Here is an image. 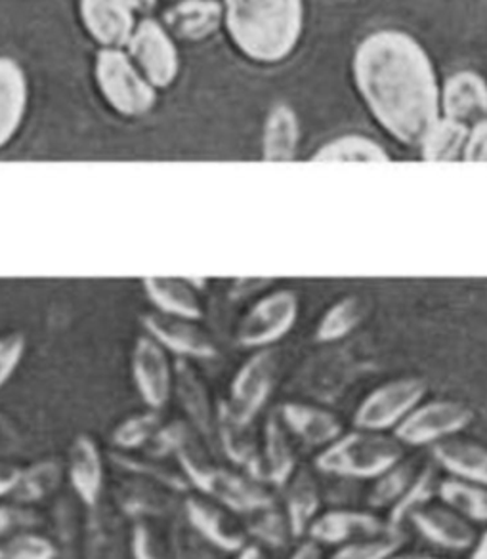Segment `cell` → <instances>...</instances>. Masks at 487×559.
Masks as SVG:
<instances>
[{
  "mask_svg": "<svg viewBox=\"0 0 487 559\" xmlns=\"http://www.w3.org/2000/svg\"><path fill=\"white\" fill-rule=\"evenodd\" d=\"M136 2L88 0L79 4V17L99 50H124L136 29Z\"/></svg>",
  "mask_w": 487,
  "mask_h": 559,
  "instance_id": "cell-10",
  "label": "cell"
},
{
  "mask_svg": "<svg viewBox=\"0 0 487 559\" xmlns=\"http://www.w3.org/2000/svg\"><path fill=\"white\" fill-rule=\"evenodd\" d=\"M124 52L155 91L170 88L180 75V53L175 37L155 17L145 15L138 20Z\"/></svg>",
  "mask_w": 487,
  "mask_h": 559,
  "instance_id": "cell-5",
  "label": "cell"
},
{
  "mask_svg": "<svg viewBox=\"0 0 487 559\" xmlns=\"http://www.w3.org/2000/svg\"><path fill=\"white\" fill-rule=\"evenodd\" d=\"M247 527L264 545L275 546V548L287 546L289 538L293 537L287 515L275 507L262 508L259 512L249 515Z\"/></svg>",
  "mask_w": 487,
  "mask_h": 559,
  "instance_id": "cell-34",
  "label": "cell"
},
{
  "mask_svg": "<svg viewBox=\"0 0 487 559\" xmlns=\"http://www.w3.org/2000/svg\"><path fill=\"white\" fill-rule=\"evenodd\" d=\"M259 474H264V479L270 484L283 487L289 481V477L297 472V454L290 445L289 431L283 426L277 413L270 416L266 423V447L264 459L257 466ZM257 474V477H259Z\"/></svg>",
  "mask_w": 487,
  "mask_h": 559,
  "instance_id": "cell-25",
  "label": "cell"
},
{
  "mask_svg": "<svg viewBox=\"0 0 487 559\" xmlns=\"http://www.w3.org/2000/svg\"><path fill=\"white\" fill-rule=\"evenodd\" d=\"M22 468H17L14 464L0 462V497H4L8 492H14L15 487L20 484L22 477Z\"/></svg>",
  "mask_w": 487,
  "mask_h": 559,
  "instance_id": "cell-42",
  "label": "cell"
},
{
  "mask_svg": "<svg viewBox=\"0 0 487 559\" xmlns=\"http://www.w3.org/2000/svg\"><path fill=\"white\" fill-rule=\"evenodd\" d=\"M473 408L455 400L423 401L394 430L402 445H438L455 438L473 423Z\"/></svg>",
  "mask_w": 487,
  "mask_h": 559,
  "instance_id": "cell-8",
  "label": "cell"
},
{
  "mask_svg": "<svg viewBox=\"0 0 487 559\" xmlns=\"http://www.w3.org/2000/svg\"><path fill=\"white\" fill-rule=\"evenodd\" d=\"M306 7L298 0H236L224 4L222 27L243 58L277 66L305 35Z\"/></svg>",
  "mask_w": 487,
  "mask_h": 559,
  "instance_id": "cell-2",
  "label": "cell"
},
{
  "mask_svg": "<svg viewBox=\"0 0 487 559\" xmlns=\"http://www.w3.org/2000/svg\"><path fill=\"white\" fill-rule=\"evenodd\" d=\"M289 559H323V552L318 543L305 540V543H300L295 552L290 554Z\"/></svg>",
  "mask_w": 487,
  "mask_h": 559,
  "instance_id": "cell-43",
  "label": "cell"
},
{
  "mask_svg": "<svg viewBox=\"0 0 487 559\" xmlns=\"http://www.w3.org/2000/svg\"><path fill=\"white\" fill-rule=\"evenodd\" d=\"M198 281L175 280V277H152L144 280V290L155 310L170 318L199 321L203 308L195 290Z\"/></svg>",
  "mask_w": 487,
  "mask_h": 559,
  "instance_id": "cell-22",
  "label": "cell"
},
{
  "mask_svg": "<svg viewBox=\"0 0 487 559\" xmlns=\"http://www.w3.org/2000/svg\"><path fill=\"white\" fill-rule=\"evenodd\" d=\"M285 487V507L293 537H305L320 512V487L308 469H298Z\"/></svg>",
  "mask_w": 487,
  "mask_h": 559,
  "instance_id": "cell-24",
  "label": "cell"
},
{
  "mask_svg": "<svg viewBox=\"0 0 487 559\" xmlns=\"http://www.w3.org/2000/svg\"><path fill=\"white\" fill-rule=\"evenodd\" d=\"M438 497L468 522L487 523V487L484 485L466 484L448 477L440 479Z\"/></svg>",
  "mask_w": 487,
  "mask_h": 559,
  "instance_id": "cell-29",
  "label": "cell"
},
{
  "mask_svg": "<svg viewBox=\"0 0 487 559\" xmlns=\"http://www.w3.org/2000/svg\"><path fill=\"white\" fill-rule=\"evenodd\" d=\"M404 461V445L394 436L356 430L325 447L316 468L344 479H377Z\"/></svg>",
  "mask_w": 487,
  "mask_h": 559,
  "instance_id": "cell-3",
  "label": "cell"
},
{
  "mask_svg": "<svg viewBox=\"0 0 487 559\" xmlns=\"http://www.w3.org/2000/svg\"><path fill=\"white\" fill-rule=\"evenodd\" d=\"M61 481V466L58 462H38L29 469H23L20 484L15 487V500L20 504L45 499Z\"/></svg>",
  "mask_w": 487,
  "mask_h": 559,
  "instance_id": "cell-32",
  "label": "cell"
},
{
  "mask_svg": "<svg viewBox=\"0 0 487 559\" xmlns=\"http://www.w3.org/2000/svg\"><path fill=\"white\" fill-rule=\"evenodd\" d=\"M144 329L147 336H152L153 341L176 356L213 359L218 354L213 338L198 325V321L170 318L159 311H152L144 316Z\"/></svg>",
  "mask_w": 487,
  "mask_h": 559,
  "instance_id": "cell-13",
  "label": "cell"
},
{
  "mask_svg": "<svg viewBox=\"0 0 487 559\" xmlns=\"http://www.w3.org/2000/svg\"><path fill=\"white\" fill-rule=\"evenodd\" d=\"M35 522V514L23 507H0V537Z\"/></svg>",
  "mask_w": 487,
  "mask_h": 559,
  "instance_id": "cell-41",
  "label": "cell"
},
{
  "mask_svg": "<svg viewBox=\"0 0 487 559\" xmlns=\"http://www.w3.org/2000/svg\"><path fill=\"white\" fill-rule=\"evenodd\" d=\"M29 96V79L22 63L10 56H0V150L22 129Z\"/></svg>",
  "mask_w": 487,
  "mask_h": 559,
  "instance_id": "cell-16",
  "label": "cell"
},
{
  "mask_svg": "<svg viewBox=\"0 0 487 559\" xmlns=\"http://www.w3.org/2000/svg\"><path fill=\"white\" fill-rule=\"evenodd\" d=\"M236 559H268L266 552L262 550L260 545H247L236 554Z\"/></svg>",
  "mask_w": 487,
  "mask_h": 559,
  "instance_id": "cell-44",
  "label": "cell"
},
{
  "mask_svg": "<svg viewBox=\"0 0 487 559\" xmlns=\"http://www.w3.org/2000/svg\"><path fill=\"white\" fill-rule=\"evenodd\" d=\"M427 395V384L420 378H396L375 388L361 401L354 424L358 430L387 433L396 430Z\"/></svg>",
  "mask_w": 487,
  "mask_h": 559,
  "instance_id": "cell-6",
  "label": "cell"
},
{
  "mask_svg": "<svg viewBox=\"0 0 487 559\" xmlns=\"http://www.w3.org/2000/svg\"><path fill=\"white\" fill-rule=\"evenodd\" d=\"M186 514L191 527L224 552L237 554L247 545V538L241 530L236 527V523L229 520L226 510L218 507L216 502L190 497L186 500Z\"/></svg>",
  "mask_w": 487,
  "mask_h": 559,
  "instance_id": "cell-19",
  "label": "cell"
},
{
  "mask_svg": "<svg viewBox=\"0 0 487 559\" xmlns=\"http://www.w3.org/2000/svg\"><path fill=\"white\" fill-rule=\"evenodd\" d=\"M390 559H436L430 558V556H419V554H405V556H400V554H394Z\"/></svg>",
  "mask_w": 487,
  "mask_h": 559,
  "instance_id": "cell-45",
  "label": "cell"
},
{
  "mask_svg": "<svg viewBox=\"0 0 487 559\" xmlns=\"http://www.w3.org/2000/svg\"><path fill=\"white\" fill-rule=\"evenodd\" d=\"M438 487H440V479L436 476L432 468H427L419 477L415 479L412 489L405 492L404 497L400 499L396 507H392L390 512L389 527L392 531H400V525L423 507L430 504V500L435 499L438 495Z\"/></svg>",
  "mask_w": 487,
  "mask_h": 559,
  "instance_id": "cell-33",
  "label": "cell"
},
{
  "mask_svg": "<svg viewBox=\"0 0 487 559\" xmlns=\"http://www.w3.org/2000/svg\"><path fill=\"white\" fill-rule=\"evenodd\" d=\"M300 147V121L293 107L277 104L270 109L262 130V159L289 163Z\"/></svg>",
  "mask_w": 487,
  "mask_h": 559,
  "instance_id": "cell-23",
  "label": "cell"
},
{
  "mask_svg": "<svg viewBox=\"0 0 487 559\" xmlns=\"http://www.w3.org/2000/svg\"><path fill=\"white\" fill-rule=\"evenodd\" d=\"M435 461L450 477L487 487V447L468 439H446L432 449Z\"/></svg>",
  "mask_w": 487,
  "mask_h": 559,
  "instance_id": "cell-21",
  "label": "cell"
},
{
  "mask_svg": "<svg viewBox=\"0 0 487 559\" xmlns=\"http://www.w3.org/2000/svg\"><path fill=\"white\" fill-rule=\"evenodd\" d=\"M352 81L367 111L397 144L417 145L442 119L435 61L402 29H377L352 56Z\"/></svg>",
  "mask_w": 487,
  "mask_h": 559,
  "instance_id": "cell-1",
  "label": "cell"
},
{
  "mask_svg": "<svg viewBox=\"0 0 487 559\" xmlns=\"http://www.w3.org/2000/svg\"><path fill=\"white\" fill-rule=\"evenodd\" d=\"M283 426L310 447H325L335 443L343 436V424L325 408L313 407L306 403H285L280 411Z\"/></svg>",
  "mask_w": 487,
  "mask_h": 559,
  "instance_id": "cell-17",
  "label": "cell"
},
{
  "mask_svg": "<svg viewBox=\"0 0 487 559\" xmlns=\"http://www.w3.org/2000/svg\"><path fill=\"white\" fill-rule=\"evenodd\" d=\"M409 520L430 545L443 550L465 552L476 543L473 523L443 502H430L427 507L413 512Z\"/></svg>",
  "mask_w": 487,
  "mask_h": 559,
  "instance_id": "cell-14",
  "label": "cell"
},
{
  "mask_svg": "<svg viewBox=\"0 0 487 559\" xmlns=\"http://www.w3.org/2000/svg\"><path fill=\"white\" fill-rule=\"evenodd\" d=\"M419 474L420 472L415 469V464L412 462H397L394 468H390L387 474L375 479L373 489L369 495L371 507H396L405 492L412 489Z\"/></svg>",
  "mask_w": 487,
  "mask_h": 559,
  "instance_id": "cell-31",
  "label": "cell"
},
{
  "mask_svg": "<svg viewBox=\"0 0 487 559\" xmlns=\"http://www.w3.org/2000/svg\"><path fill=\"white\" fill-rule=\"evenodd\" d=\"M132 378L145 405L152 411L167 405L175 384V371L167 349L152 336H140L132 352Z\"/></svg>",
  "mask_w": 487,
  "mask_h": 559,
  "instance_id": "cell-11",
  "label": "cell"
},
{
  "mask_svg": "<svg viewBox=\"0 0 487 559\" xmlns=\"http://www.w3.org/2000/svg\"><path fill=\"white\" fill-rule=\"evenodd\" d=\"M390 530L387 523H382L377 515L359 510H331L328 514L318 515L313 520L308 535L310 540L318 545H352L358 540L381 537Z\"/></svg>",
  "mask_w": 487,
  "mask_h": 559,
  "instance_id": "cell-15",
  "label": "cell"
},
{
  "mask_svg": "<svg viewBox=\"0 0 487 559\" xmlns=\"http://www.w3.org/2000/svg\"><path fill=\"white\" fill-rule=\"evenodd\" d=\"M56 546L40 535L22 533L0 546V559H54Z\"/></svg>",
  "mask_w": 487,
  "mask_h": 559,
  "instance_id": "cell-38",
  "label": "cell"
},
{
  "mask_svg": "<svg viewBox=\"0 0 487 559\" xmlns=\"http://www.w3.org/2000/svg\"><path fill=\"white\" fill-rule=\"evenodd\" d=\"M175 382L183 408L188 411L195 428L205 438H211L216 428V418H214L213 407H211V400H209V392H206L203 380L199 378L198 372L191 369L190 365L180 361L176 367Z\"/></svg>",
  "mask_w": 487,
  "mask_h": 559,
  "instance_id": "cell-27",
  "label": "cell"
},
{
  "mask_svg": "<svg viewBox=\"0 0 487 559\" xmlns=\"http://www.w3.org/2000/svg\"><path fill=\"white\" fill-rule=\"evenodd\" d=\"M463 160L487 163V121L468 130Z\"/></svg>",
  "mask_w": 487,
  "mask_h": 559,
  "instance_id": "cell-40",
  "label": "cell"
},
{
  "mask_svg": "<svg viewBox=\"0 0 487 559\" xmlns=\"http://www.w3.org/2000/svg\"><path fill=\"white\" fill-rule=\"evenodd\" d=\"M224 4L218 2H182L168 7L161 23L173 37L183 40H205L222 27Z\"/></svg>",
  "mask_w": 487,
  "mask_h": 559,
  "instance_id": "cell-20",
  "label": "cell"
},
{
  "mask_svg": "<svg viewBox=\"0 0 487 559\" xmlns=\"http://www.w3.org/2000/svg\"><path fill=\"white\" fill-rule=\"evenodd\" d=\"M218 424H221L222 445L226 449L229 459L241 466H251V468L259 466V456H257L251 438L247 436L249 426H241V424L229 420L224 413L218 416Z\"/></svg>",
  "mask_w": 487,
  "mask_h": 559,
  "instance_id": "cell-36",
  "label": "cell"
},
{
  "mask_svg": "<svg viewBox=\"0 0 487 559\" xmlns=\"http://www.w3.org/2000/svg\"><path fill=\"white\" fill-rule=\"evenodd\" d=\"M277 369L280 356L275 349L254 352L236 372L229 401L222 407V413L236 424L249 426L274 392Z\"/></svg>",
  "mask_w": 487,
  "mask_h": 559,
  "instance_id": "cell-7",
  "label": "cell"
},
{
  "mask_svg": "<svg viewBox=\"0 0 487 559\" xmlns=\"http://www.w3.org/2000/svg\"><path fill=\"white\" fill-rule=\"evenodd\" d=\"M159 415L155 411L145 415L130 416L115 428L114 443L122 449H136L144 445L147 439L153 438V433L159 428Z\"/></svg>",
  "mask_w": 487,
  "mask_h": 559,
  "instance_id": "cell-37",
  "label": "cell"
},
{
  "mask_svg": "<svg viewBox=\"0 0 487 559\" xmlns=\"http://www.w3.org/2000/svg\"><path fill=\"white\" fill-rule=\"evenodd\" d=\"M94 81L107 106L127 119L144 117L157 104V91L145 81L124 50H98Z\"/></svg>",
  "mask_w": 487,
  "mask_h": 559,
  "instance_id": "cell-4",
  "label": "cell"
},
{
  "mask_svg": "<svg viewBox=\"0 0 487 559\" xmlns=\"http://www.w3.org/2000/svg\"><path fill=\"white\" fill-rule=\"evenodd\" d=\"M443 119L465 129L487 121V83L476 71H458L446 79L440 92Z\"/></svg>",
  "mask_w": 487,
  "mask_h": 559,
  "instance_id": "cell-12",
  "label": "cell"
},
{
  "mask_svg": "<svg viewBox=\"0 0 487 559\" xmlns=\"http://www.w3.org/2000/svg\"><path fill=\"white\" fill-rule=\"evenodd\" d=\"M300 313L298 296L293 290H274L262 296L247 311L237 329V342L249 349H268L290 333Z\"/></svg>",
  "mask_w": 487,
  "mask_h": 559,
  "instance_id": "cell-9",
  "label": "cell"
},
{
  "mask_svg": "<svg viewBox=\"0 0 487 559\" xmlns=\"http://www.w3.org/2000/svg\"><path fill=\"white\" fill-rule=\"evenodd\" d=\"M69 481L86 507H96L104 489V459L94 438L81 433L69 449Z\"/></svg>",
  "mask_w": 487,
  "mask_h": 559,
  "instance_id": "cell-18",
  "label": "cell"
},
{
  "mask_svg": "<svg viewBox=\"0 0 487 559\" xmlns=\"http://www.w3.org/2000/svg\"><path fill=\"white\" fill-rule=\"evenodd\" d=\"M384 145L366 134H343L318 147L312 160L318 163H389Z\"/></svg>",
  "mask_w": 487,
  "mask_h": 559,
  "instance_id": "cell-26",
  "label": "cell"
},
{
  "mask_svg": "<svg viewBox=\"0 0 487 559\" xmlns=\"http://www.w3.org/2000/svg\"><path fill=\"white\" fill-rule=\"evenodd\" d=\"M27 349V338L22 333H8L0 336V388L14 377Z\"/></svg>",
  "mask_w": 487,
  "mask_h": 559,
  "instance_id": "cell-39",
  "label": "cell"
},
{
  "mask_svg": "<svg viewBox=\"0 0 487 559\" xmlns=\"http://www.w3.org/2000/svg\"><path fill=\"white\" fill-rule=\"evenodd\" d=\"M364 319V302L358 296H346L333 304L316 329V341L338 342L358 329Z\"/></svg>",
  "mask_w": 487,
  "mask_h": 559,
  "instance_id": "cell-30",
  "label": "cell"
},
{
  "mask_svg": "<svg viewBox=\"0 0 487 559\" xmlns=\"http://www.w3.org/2000/svg\"><path fill=\"white\" fill-rule=\"evenodd\" d=\"M466 138H468V129L442 117L432 129L428 130L427 136L423 138L419 145L420 155L428 163L463 160Z\"/></svg>",
  "mask_w": 487,
  "mask_h": 559,
  "instance_id": "cell-28",
  "label": "cell"
},
{
  "mask_svg": "<svg viewBox=\"0 0 487 559\" xmlns=\"http://www.w3.org/2000/svg\"><path fill=\"white\" fill-rule=\"evenodd\" d=\"M402 543H404V537L400 531H389L381 537L367 538V540L341 546L329 559H390L397 554Z\"/></svg>",
  "mask_w": 487,
  "mask_h": 559,
  "instance_id": "cell-35",
  "label": "cell"
}]
</instances>
